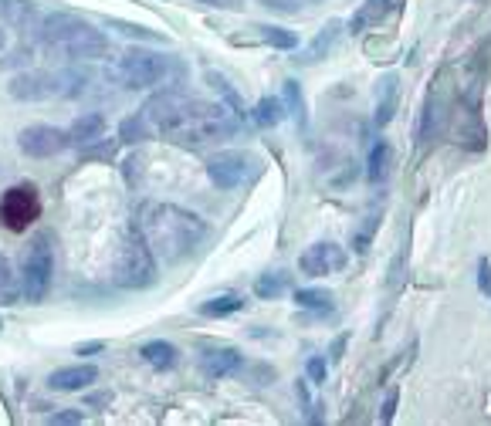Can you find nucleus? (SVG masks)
<instances>
[{
    "label": "nucleus",
    "mask_w": 491,
    "mask_h": 426,
    "mask_svg": "<svg viewBox=\"0 0 491 426\" xmlns=\"http://www.w3.org/2000/svg\"><path fill=\"white\" fill-rule=\"evenodd\" d=\"M142 119L156 132L180 146H204L217 139L234 136L238 122L221 102H204V98H186L180 92H163L153 95L142 109Z\"/></svg>",
    "instance_id": "1"
},
{
    "label": "nucleus",
    "mask_w": 491,
    "mask_h": 426,
    "mask_svg": "<svg viewBox=\"0 0 491 426\" xmlns=\"http://www.w3.org/2000/svg\"><path fill=\"white\" fill-rule=\"evenodd\" d=\"M142 240L150 244L156 261H180L204 240L207 223L190 210H180L173 204H146L136 217Z\"/></svg>",
    "instance_id": "2"
},
{
    "label": "nucleus",
    "mask_w": 491,
    "mask_h": 426,
    "mask_svg": "<svg viewBox=\"0 0 491 426\" xmlns=\"http://www.w3.org/2000/svg\"><path fill=\"white\" fill-rule=\"evenodd\" d=\"M113 281L126 291L150 288V285L156 281V258H153V250H150V244L142 240L136 223H132L129 231H123L119 240H115Z\"/></svg>",
    "instance_id": "3"
},
{
    "label": "nucleus",
    "mask_w": 491,
    "mask_h": 426,
    "mask_svg": "<svg viewBox=\"0 0 491 426\" xmlns=\"http://www.w3.org/2000/svg\"><path fill=\"white\" fill-rule=\"evenodd\" d=\"M169 68H173V61L167 55H159V51H150V48H129L126 55H119L113 68V78L123 88H153V85L167 82Z\"/></svg>",
    "instance_id": "4"
},
{
    "label": "nucleus",
    "mask_w": 491,
    "mask_h": 426,
    "mask_svg": "<svg viewBox=\"0 0 491 426\" xmlns=\"http://www.w3.org/2000/svg\"><path fill=\"white\" fill-rule=\"evenodd\" d=\"M51 277H55V248H51V234H38L31 240L28 254H24V271H21V291L31 304H41L51 291Z\"/></svg>",
    "instance_id": "5"
},
{
    "label": "nucleus",
    "mask_w": 491,
    "mask_h": 426,
    "mask_svg": "<svg viewBox=\"0 0 491 426\" xmlns=\"http://www.w3.org/2000/svg\"><path fill=\"white\" fill-rule=\"evenodd\" d=\"M41 217V196L34 186H11L0 196V221L7 231H28Z\"/></svg>",
    "instance_id": "6"
},
{
    "label": "nucleus",
    "mask_w": 491,
    "mask_h": 426,
    "mask_svg": "<svg viewBox=\"0 0 491 426\" xmlns=\"http://www.w3.org/2000/svg\"><path fill=\"white\" fill-rule=\"evenodd\" d=\"M17 146L24 156H34V159H51L58 152H65L71 146L68 132L65 129H55V125H28L21 136H17Z\"/></svg>",
    "instance_id": "7"
},
{
    "label": "nucleus",
    "mask_w": 491,
    "mask_h": 426,
    "mask_svg": "<svg viewBox=\"0 0 491 426\" xmlns=\"http://www.w3.org/2000/svg\"><path fill=\"white\" fill-rule=\"evenodd\" d=\"M251 173V159L238 150H227V152H217L211 163H207V177L217 190H238L241 183L248 179Z\"/></svg>",
    "instance_id": "8"
},
{
    "label": "nucleus",
    "mask_w": 491,
    "mask_h": 426,
    "mask_svg": "<svg viewBox=\"0 0 491 426\" xmlns=\"http://www.w3.org/2000/svg\"><path fill=\"white\" fill-rule=\"evenodd\" d=\"M7 92H11V98H17V102H44V98H55L58 71H41V68L21 71V75L11 78Z\"/></svg>",
    "instance_id": "9"
},
{
    "label": "nucleus",
    "mask_w": 491,
    "mask_h": 426,
    "mask_svg": "<svg viewBox=\"0 0 491 426\" xmlns=\"http://www.w3.org/2000/svg\"><path fill=\"white\" fill-rule=\"evenodd\" d=\"M61 51L68 58H75V61H102V58L113 55V41L102 34L98 28H92L88 21H85L82 28L71 34L68 41L61 44Z\"/></svg>",
    "instance_id": "10"
},
{
    "label": "nucleus",
    "mask_w": 491,
    "mask_h": 426,
    "mask_svg": "<svg viewBox=\"0 0 491 426\" xmlns=\"http://www.w3.org/2000/svg\"><path fill=\"white\" fill-rule=\"evenodd\" d=\"M342 264H346V254H342V248H336V244H312V248L298 258V267L312 277L332 275Z\"/></svg>",
    "instance_id": "11"
},
{
    "label": "nucleus",
    "mask_w": 491,
    "mask_h": 426,
    "mask_svg": "<svg viewBox=\"0 0 491 426\" xmlns=\"http://www.w3.org/2000/svg\"><path fill=\"white\" fill-rule=\"evenodd\" d=\"M85 21L82 17L68 14V11H55V14H44L41 24H38V31H41V41L51 44V48H61V44L68 41L75 31L82 28Z\"/></svg>",
    "instance_id": "12"
},
{
    "label": "nucleus",
    "mask_w": 491,
    "mask_h": 426,
    "mask_svg": "<svg viewBox=\"0 0 491 426\" xmlns=\"http://www.w3.org/2000/svg\"><path fill=\"white\" fill-rule=\"evenodd\" d=\"M98 379V369L88 366V362H78V366H65V369H55L48 376V385L58 389V393H78V389H88V385Z\"/></svg>",
    "instance_id": "13"
},
{
    "label": "nucleus",
    "mask_w": 491,
    "mask_h": 426,
    "mask_svg": "<svg viewBox=\"0 0 491 426\" xmlns=\"http://www.w3.org/2000/svg\"><path fill=\"white\" fill-rule=\"evenodd\" d=\"M65 132H68L71 146L88 150V146H95L98 139L105 136V115H98V112H82V115H78Z\"/></svg>",
    "instance_id": "14"
},
{
    "label": "nucleus",
    "mask_w": 491,
    "mask_h": 426,
    "mask_svg": "<svg viewBox=\"0 0 491 426\" xmlns=\"http://www.w3.org/2000/svg\"><path fill=\"white\" fill-rule=\"evenodd\" d=\"M241 362H244V356H241L238 349H211V352L200 356V369H204V376H211V379H224V376L241 369Z\"/></svg>",
    "instance_id": "15"
},
{
    "label": "nucleus",
    "mask_w": 491,
    "mask_h": 426,
    "mask_svg": "<svg viewBox=\"0 0 491 426\" xmlns=\"http://www.w3.org/2000/svg\"><path fill=\"white\" fill-rule=\"evenodd\" d=\"M140 356L146 366H153L156 372H167L177 366V358H180V352H177V345L173 342H163V339H153V342H146L140 349Z\"/></svg>",
    "instance_id": "16"
},
{
    "label": "nucleus",
    "mask_w": 491,
    "mask_h": 426,
    "mask_svg": "<svg viewBox=\"0 0 491 426\" xmlns=\"http://www.w3.org/2000/svg\"><path fill=\"white\" fill-rule=\"evenodd\" d=\"M448 122V105H444V98L431 92L427 98V109H423V122H421V139L423 142H431L434 136H441V129Z\"/></svg>",
    "instance_id": "17"
},
{
    "label": "nucleus",
    "mask_w": 491,
    "mask_h": 426,
    "mask_svg": "<svg viewBox=\"0 0 491 426\" xmlns=\"http://www.w3.org/2000/svg\"><path fill=\"white\" fill-rule=\"evenodd\" d=\"M396 95H400V82L396 75H386L377 88V125H390L393 112H396Z\"/></svg>",
    "instance_id": "18"
},
{
    "label": "nucleus",
    "mask_w": 491,
    "mask_h": 426,
    "mask_svg": "<svg viewBox=\"0 0 491 426\" xmlns=\"http://www.w3.org/2000/svg\"><path fill=\"white\" fill-rule=\"evenodd\" d=\"M390 163H393V150L379 139L377 146L369 150V169H366L369 183H383V179L390 177Z\"/></svg>",
    "instance_id": "19"
},
{
    "label": "nucleus",
    "mask_w": 491,
    "mask_h": 426,
    "mask_svg": "<svg viewBox=\"0 0 491 426\" xmlns=\"http://www.w3.org/2000/svg\"><path fill=\"white\" fill-rule=\"evenodd\" d=\"M251 119L258 125H265V129H275V125L285 119V102H281V98H261V102L254 105Z\"/></svg>",
    "instance_id": "20"
},
{
    "label": "nucleus",
    "mask_w": 491,
    "mask_h": 426,
    "mask_svg": "<svg viewBox=\"0 0 491 426\" xmlns=\"http://www.w3.org/2000/svg\"><path fill=\"white\" fill-rule=\"evenodd\" d=\"M241 308H244V298H238V295H221V298H211V302L200 304V315L224 318V315H234V312H241Z\"/></svg>",
    "instance_id": "21"
},
{
    "label": "nucleus",
    "mask_w": 491,
    "mask_h": 426,
    "mask_svg": "<svg viewBox=\"0 0 491 426\" xmlns=\"http://www.w3.org/2000/svg\"><path fill=\"white\" fill-rule=\"evenodd\" d=\"M336 38H339V24H336V21H332L329 28L319 31V38H315V41L309 44V51L302 55V61H305V65H312V61H319V58H323L325 51H329V48L336 44Z\"/></svg>",
    "instance_id": "22"
},
{
    "label": "nucleus",
    "mask_w": 491,
    "mask_h": 426,
    "mask_svg": "<svg viewBox=\"0 0 491 426\" xmlns=\"http://www.w3.org/2000/svg\"><path fill=\"white\" fill-rule=\"evenodd\" d=\"M285 288H288V275H281V271H275V275H261L254 281V295H258V298H278Z\"/></svg>",
    "instance_id": "23"
},
{
    "label": "nucleus",
    "mask_w": 491,
    "mask_h": 426,
    "mask_svg": "<svg viewBox=\"0 0 491 426\" xmlns=\"http://www.w3.org/2000/svg\"><path fill=\"white\" fill-rule=\"evenodd\" d=\"M295 302L302 304V308H315V312H329V304H332V295L323 288H298L295 291Z\"/></svg>",
    "instance_id": "24"
},
{
    "label": "nucleus",
    "mask_w": 491,
    "mask_h": 426,
    "mask_svg": "<svg viewBox=\"0 0 491 426\" xmlns=\"http://www.w3.org/2000/svg\"><path fill=\"white\" fill-rule=\"evenodd\" d=\"M285 109L298 125H305V98H302V88L298 82H285Z\"/></svg>",
    "instance_id": "25"
},
{
    "label": "nucleus",
    "mask_w": 491,
    "mask_h": 426,
    "mask_svg": "<svg viewBox=\"0 0 491 426\" xmlns=\"http://www.w3.org/2000/svg\"><path fill=\"white\" fill-rule=\"evenodd\" d=\"M85 92V75L78 71H58V98H71Z\"/></svg>",
    "instance_id": "26"
},
{
    "label": "nucleus",
    "mask_w": 491,
    "mask_h": 426,
    "mask_svg": "<svg viewBox=\"0 0 491 426\" xmlns=\"http://www.w3.org/2000/svg\"><path fill=\"white\" fill-rule=\"evenodd\" d=\"M261 34H265V41L271 44V48H281V51H292L295 44V34L285 28H261Z\"/></svg>",
    "instance_id": "27"
},
{
    "label": "nucleus",
    "mask_w": 491,
    "mask_h": 426,
    "mask_svg": "<svg viewBox=\"0 0 491 426\" xmlns=\"http://www.w3.org/2000/svg\"><path fill=\"white\" fill-rule=\"evenodd\" d=\"M146 132H150V129H146V119H136V115L119 125V139H123V142H140V139H146Z\"/></svg>",
    "instance_id": "28"
},
{
    "label": "nucleus",
    "mask_w": 491,
    "mask_h": 426,
    "mask_svg": "<svg viewBox=\"0 0 491 426\" xmlns=\"http://www.w3.org/2000/svg\"><path fill=\"white\" fill-rule=\"evenodd\" d=\"M109 28H115L119 34H126V38H140V41H156L159 34L150 28H140V24H129V21H109Z\"/></svg>",
    "instance_id": "29"
},
{
    "label": "nucleus",
    "mask_w": 491,
    "mask_h": 426,
    "mask_svg": "<svg viewBox=\"0 0 491 426\" xmlns=\"http://www.w3.org/2000/svg\"><path fill=\"white\" fill-rule=\"evenodd\" d=\"M207 78L214 82V88H221V92H224V98L231 102V109H234V115H244V105H241V98L234 95V92H231V85H227L224 78H221V75H214V71L207 75Z\"/></svg>",
    "instance_id": "30"
},
{
    "label": "nucleus",
    "mask_w": 491,
    "mask_h": 426,
    "mask_svg": "<svg viewBox=\"0 0 491 426\" xmlns=\"http://www.w3.org/2000/svg\"><path fill=\"white\" fill-rule=\"evenodd\" d=\"M386 4H390V0H369V4H366V11L359 17H356V21H352V28L359 31L366 24V21H373V17L377 14H383V11H386Z\"/></svg>",
    "instance_id": "31"
},
{
    "label": "nucleus",
    "mask_w": 491,
    "mask_h": 426,
    "mask_svg": "<svg viewBox=\"0 0 491 426\" xmlns=\"http://www.w3.org/2000/svg\"><path fill=\"white\" fill-rule=\"evenodd\" d=\"M477 291H481V295H491V264H488V258H481V261H477Z\"/></svg>",
    "instance_id": "32"
},
{
    "label": "nucleus",
    "mask_w": 491,
    "mask_h": 426,
    "mask_svg": "<svg viewBox=\"0 0 491 426\" xmlns=\"http://www.w3.org/2000/svg\"><path fill=\"white\" fill-rule=\"evenodd\" d=\"M258 4H265V7H271V11H281V14H295L305 0H258Z\"/></svg>",
    "instance_id": "33"
},
{
    "label": "nucleus",
    "mask_w": 491,
    "mask_h": 426,
    "mask_svg": "<svg viewBox=\"0 0 491 426\" xmlns=\"http://www.w3.org/2000/svg\"><path fill=\"white\" fill-rule=\"evenodd\" d=\"M325 372H329V366H325L323 358H309V379L312 383H325Z\"/></svg>",
    "instance_id": "34"
},
{
    "label": "nucleus",
    "mask_w": 491,
    "mask_h": 426,
    "mask_svg": "<svg viewBox=\"0 0 491 426\" xmlns=\"http://www.w3.org/2000/svg\"><path fill=\"white\" fill-rule=\"evenodd\" d=\"M396 389H393L390 396H386V403H383V423H393V412H396Z\"/></svg>",
    "instance_id": "35"
},
{
    "label": "nucleus",
    "mask_w": 491,
    "mask_h": 426,
    "mask_svg": "<svg viewBox=\"0 0 491 426\" xmlns=\"http://www.w3.org/2000/svg\"><path fill=\"white\" fill-rule=\"evenodd\" d=\"M140 166H142L140 156H129V159H126V179H129V183H136V177H140Z\"/></svg>",
    "instance_id": "36"
},
{
    "label": "nucleus",
    "mask_w": 491,
    "mask_h": 426,
    "mask_svg": "<svg viewBox=\"0 0 491 426\" xmlns=\"http://www.w3.org/2000/svg\"><path fill=\"white\" fill-rule=\"evenodd\" d=\"M51 423H82V412L75 410V412H55L51 416Z\"/></svg>",
    "instance_id": "37"
},
{
    "label": "nucleus",
    "mask_w": 491,
    "mask_h": 426,
    "mask_svg": "<svg viewBox=\"0 0 491 426\" xmlns=\"http://www.w3.org/2000/svg\"><path fill=\"white\" fill-rule=\"evenodd\" d=\"M7 285H11V261L0 254V291L7 288Z\"/></svg>",
    "instance_id": "38"
},
{
    "label": "nucleus",
    "mask_w": 491,
    "mask_h": 426,
    "mask_svg": "<svg viewBox=\"0 0 491 426\" xmlns=\"http://www.w3.org/2000/svg\"><path fill=\"white\" fill-rule=\"evenodd\" d=\"M105 349V342H85L78 345V356H92V352H102Z\"/></svg>",
    "instance_id": "39"
},
{
    "label": "nucleus",
    "mask_w": 491,
    "mask_h": 426,
    "mask_svg": "<svg viewBox=\"0 0 491 426\" xmlns=\"http://www.w3.org/2000/svg\"><path fill=\"white\" fill-rule=\"evenodd\" d=\"M24 61H31V48H28V51L21 48V51H14V55L7 58V65H24Z\"/></svg>",
    "instance_id": "40"
},
{
    "label": "nucleus",
    "mask_w": 491,
    "mask_h": 426,
    "mask_svg": "<svg viewBox=\"0 0 491 426\" xmlns=\"http://www.w3.org/2000/svg\"><path fill=\"white\" fill-rule=\"evenodd\" d=\"M200 4H207V7H238V0H200Z\"/></svg>",
    "instance_id": "41"
},
{
    "label": "nucleus",
    "mask_w": 491,
    "mask_h": 426,
    "mask_svg": "<svg viewBox=\"0 0 491 426\" xmlns=\"http://www.w3.org/2000/svg\"><path fill=\"white\" fill-rule=\"evenodd\" d=\"M7 48V31H0V51Z\"/></svg>",
    "instance_id": "42"
},
{
    "label": "nucleus",
    "mask_w": 491,
    "mask_h": 426,
    "mask_svg": "<svg viewBox=\"0 0 491 426\" xmlns=\"http://www.w3.org/2000/svg\"><path fill=\"white\" fill-rule=\"evenodd\" d=\"M7 7H11V4H7V0H0V14H7Z\"/></svg>",
    "instance_id": "43"
}]
</instances>
